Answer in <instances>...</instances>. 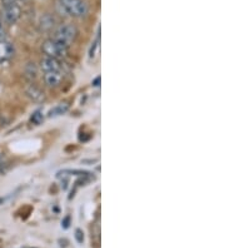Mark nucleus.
Listing matches in <instances>:
<instances>
[{
	"instance_id": "f257e3e1",
	"label": "nucleus",
	"mask_w": 225,
	"mask_h": 248,
	"mask_svg": "<svg viewBox=\"0 0 225 248\" xmlns=\"http://www.w3.org/2000/svg\"><path fill=\"white\" fill-rule=\"evenodd\" d=\"M58 6L73 18H83L88 14V5L84 0H58Z\"/></svg>"
},
{
	"instance_id": "f03ea898",
	"label": "nucleus",
	"mask_w": 225,
	"mask_h": 248,
	"mask_svg": "<svg viewBox=\"0 0 225 248\" xmlns=\"http://www.w3.org/2000/svg\"><path fill=\"white\" fill-rule=\"evenodd\" d=\"M42 52L44 53L45 57L61 59V58L66 57V54L69 52V46H66L63 42H60L55 38H50L42 44Z\"/></svg>"
},
{
	"instance_id": "7ed1b4c3",
	"label": "nucleus",
	"mask_w": 225,
	"mask_h": 248,
	"mask_svg": "<svg viewBox=\"0 0 225 248\" xmlns=\"http://www.w3.org/2000/svg\"><path fill=\"white\" fill-rule=\"evenodd\" d=\"M78 34H79L78 28L75 27L74 24L65 23V24H61L58 27V29L55 31L54 36H53V38H55V39L60 40V42H63L64 44L70 46V44H73V43L75 42Z\"/></svg>"
},
{
	"instance_id": "20e7f679",
	"label": "nucleus",
	"mask_w": 225,
	"mask_h": 248,
	"mask_svg": "<svg viewBox=\"0 0 225 248\" xmlns=\"http://www.w3.org/2000/svg\"><path fill=\"white\" fill-rule=\"evenodd\" d=\"M21 8L19 4H13V5L1 6L0 12V20L6 25H13L20 19Z\"/></svg>"
},
{
	"instance_id": "39448f33",
	"label": "nucleus",
	"mask_w": 225,
	"mask_h": 248,
	"mask_svg": "<svg viewBox=\"0 0 225 248\" xmlns=\"http://www.w3.org/2000/svg\"><path fill=\"white\" fill-rule=\"evenodd\" d=\"M40 68L44 73H63V64H61L60 59H55V58H43L42 62H40Z\"/></svg>"
},
{
	"instance_id": "423d86ee",
	"label": "nucleus",
	"mask_w": 225,
	"mask_h": 248,
	"mask_svg": "<svg viewBox=\"0 0 225 248\" xmlns=\"http://www.w3.org/2000/svg\"><path fill=\"white\" fill-rule=\"evenodd\" d=\"M15 54V48L12 43L5 39L0 40V64L10 61Z\"/></svg>"
},
{
	"instance_id": "0eeeda50",
	"label": "nucleus",
	"mask_w": 225,
	"mask_h": 248,
	"mask_svg": "<svg viewBox=\"0 0 225 248\" xmlns=\"http://www.w3.org/2000/svg\"><path fill=\"white\" fill-rule=\"evenodd\" d=\"M44 80L49 87H53V88L59 87L61 80H63V73H44Z\"/></svg>"
},
{
	"instance_id": "6e6552de",
	"label": "nucleus",
	"mask_w": 225,
	"mask_h": 248,
	"mask_svg": "<svg viewBox=\"0 0 225 248\" xmlns=\"http://www.w3.org/2000/svg\"><path fill=\"white\" fill-rule=\"evenodd\" d=\"M27 93L34 102H42V100H44V93L40 89L36 88V87H30Z\"/></svg>"
},
{
	"instance_id": "1a4fd4ad",
	"label": "nucleus",
	"mask_w": 225,
	"mask_h": 248,
	"mask_svg": "<svg viewBox=\"0 0 225 248\" xmlns=\"http://www.w3.org/2000/svg\"><path fill=\"white\" fill-rule=\"evenodd\" d=\"M68 108H69V104L68 103H60V104H58L57 107H54V108L51 109L50 113H49V115H50V117H53V115L64 114V113L68 110Z\"/></svg>"
},
{
	"instance_id": "9d476101",
	"label": "nucleus",
	"mask_w": 225,
	"mask_h": 248,
	"mask_svg": "<svg viewBox=\"0 0 225 248\" xmlns=\"http://www.w3.org/2000/svg\"><path fill=\"white\" fill-rule=\"evenodd\" d=\"M98 49H99V35L96 38L95 42L93 43V46L90 48V52H89V57L90 58H94L96 55V52H98Z\"/></svg>"
},
{
	"instance_id": "9b49d317",
	"label": "nucleus",
	"mask_w": 225,
	"mask_h": 248,
	"mask_svg": "<svg viewBox=\"0 0 225 248\" xmlns=\"http://www.w3.org/2000/svg\"><path fill=\"white\" fill-rule=\"evenodd\" d=\"M43 121V114L40 112H35L33 115H31V122L34 124H40Z\"/></svg>"
},
{
	"instance_id": "f8f14e48",
	"label": "nucleus",
	"mask_w": 225,
	"mask_h": 248,
	"mask_svg": "<svg viewBox=\"0 0 225 248\" xmlns=\"http://www.w3.org/2000/svg\"><path fill=\"white\" fill-rule=\"evenodd\" d=\"M75 238H76V241H78L79 243H81L84 241V236H83V232H81L80 230H76V232H75Z\"/></svg>"
},
{
	"instance_id": "ddd939ff",
	"label": "nucleus",
	"mask_w": 225,
	"mask_h": 248,
	"mask_svg": "<svg viewBox=\"0 0 225 248\" xmlns=\"http://www.w3.org/2000/svg\"><path fill=\"white\" fill-rule=\"evenodd\" d=\"M19 0H1V6L13 5V4H18Z\"/></svg>"
},
{
	"instance_id": "4468645a",
	"label": "nucleus",
	"mask_w": 225,
	"mask_h": 248,
	"mask_svg": "<svg viewBox=\"0 0 225 248\" xmlns=\"http://www.w3.org/2000/svg\"><path fill=\"white\" fill-rule=\"evenodd\" d=\"M5 39V29L3 27V23L0 20V40Z\"/></svg>"
},
{
	"instance_id": "2eb2a0df",
	"label": "nucleus",
	"mask_w": 225,
	"mask_h": 248,
	"mask_svg": "<svg viewBox=\"0 0 225 248\" xmlns=\"http://www.w3.org/2000/svg\"><path fill=\"white\" fill-rule=\"evenodd\" d=\"M99 82H100V78H96L95 82H94V85H99Z\"/></svg>"
},
{
	"instance_id": "dca6fc26",
	"label": "nucleus",
	"mask_w": 225,
	"mask_h": 248,
	"mask_svg": "<svg viewBox=\"0 0 225 248\" xmlns=\"http://www.w3.org/2000/svg\"><path fill=\"white\" fill-rule=\"evenodd\" d=\"M3 159V155H1V153H0V160Z\"/></svg>"
}]
</instances>
